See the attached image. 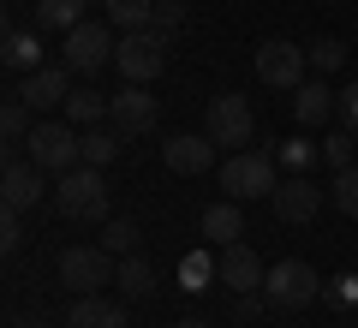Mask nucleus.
<instances>
[{"mask_svg":"<svg viewBox=\"0 0 358 328\" xmlns=\"http://www.w3.org/2000/svg\"><path fill=\"white\" fill-rule=\"evenodd\" d=\"M54 209H60L66 221H108V173L78 162L72 173H60V185H54Z\"/></svg>","mask_w":358,"mask_h":328,"instance_id":"1","label":"nucleus"},{"mask_svg":"<svg viewBox=\"0 0 358 328\" xmlns=\"http://www.w3.org/2000/svg\"><path fill=\"white\" fill-rule=\"evenodd\" d=\"M30 162L48 167V173H72L78 162H84V131L66 126V120H36V131L24 138Z\"/></svg>","mask_w":358,"mask_h":328,"instance_id":"2","label":"nucleus"},{"mask_svg":"<svg viewBox=\"0 0 358 328\" xmlns=\"http://www.w3.org/2000/svg\"><path fill=\"white\" fill-rule=\"evenodd\" d=\"M275 155L268 150H233L227 162H221V191H227V197H268V191L281 185V179H275Z\"/></svg>","mask_w":358,"mask_h":328,"instance_id":"3","label":"nucleus"},{"mask_svg":"<svg viewBox=\"0 0 358 328\" xmlns=\"http://www.w3.org/2000/svg\"><path fill=\"white\" fill-rule=\"evenodd\" d=\"M114 66L126 72V84H155L167 72V36L162 30H126L114 48Z\"/></svg>","mask_w":358,"mask_h":328,"instance_id":"4","label":"nucleus"},{"mask_svg":"<svg viewBox=\"0 0 358 328\" xmlns=\"http://www.w3.org/2000/svg\"><path fill=\"white\" fill-rule=\"evenodd\" d=\"M317 292H322V275H317L310 263H299V257L275 263V269H268V280H263V299L281 304V311H305Z\"/></svg>","mask_w":358,"mask_h":328,"instance_id":"5","label":"nucleus"},{"mask_svg":"<svg viewBox=\"0 0 358 328\" xmlns=\"http://www.w3.org/2000/svg\"><path fill=\"white\" fill-rule=\"evenodd\" d=\"M114 48H120V42L108 36V24H90V18H84L78 30L60 36V66H72L78 78H90V72H102V66L114 60Z\"/></svg>","mask_w":358,"mask_h":328,"instance_id":"6","label":"nucleus"},{"mask_svg":"<svg viewBox=\"0 0 358 328\" xmlns=\"http://www.w3.org/2000/svg\"><path fill=\"white\" fill-rule=\"evenodd\" d=\"M114 275H120V263L102 245H72V251H60V287H72V292H102Z\"/></svg>","mask_w":358,"mask_h":328,"instance_id":"7","label":"nucleus"},{"mask_svg":"<svg viewBox=\"0 0 358 328\" xmlns=\"http://www.w3.org/2000/svg\"><path fill=\"white\" fill-rule=\"evenodd\" d=\"M203 131L215 143H227V150H245L251 143V131H257V114H251V101L245 96H209V114H203Z\"/></svg>","mask_w":358,"mask_h":328,"instance_id":"8","label":"nucleus"},{"mask_svg":"<svg viewBox=\"0 0 358 328\" xmlns=\"http://www.w3.org/2000/svg\"><path fill=\"white\" fill-rule=\"evenodd\" d=\"M305 66H310V54L299 48V42H263L257 48V78H263L268 90H299L305 84Z\"/></svg>","mask_w":358,"mask_h":328,"instance_id":"9","label":"nucleus"},{"mask_svg":"<svg viewBox=\"0 0 358 328\" xmlns=\"http://www.w3.org/2000/svg\"><path fill=\"white\" fill-rule=\"evenodd\" d=\"M155 120H162V108H155L150 84H126L114 101H108V126L126 131V138H143V131H155Z\"/></svg>","mask_w":358,"mask_h":328,"instance_id":"10","label":"nucleus"},{"mask_svg":"<svg viewBox=\"0 0 358 328\" xmlns=\"http://www.w3.org/2000/svg\"><path fill=\"white\" fill-rule=\"evenodd\" d=\"M215 150H221V143L209 138V131H179V138L162 143V162L173 167L179 179H197V173H209V167H215Z\"/></svg>","mask_w":358,"mask_h":328,"instance_id":"11","label":"nucleus"},{"mask_svg":"<svg viewBox=\"0 0 358 328\" xmlns=\"http://www.w3.org/2000/svg\"><path fill=\"white\" fill-rule=\"evenodd\" d=\"M268 203H275V215H281L287 227H305L310 215L322 209V191H317V179H310V173H287L281 185L268 191Z\"/></svg>","mask_w":358,"mask_h":328,"instance_id":"12","label":"nucleus"},{"mask_svg":"<svg viewBox=\"0 0 358 328\" xmlns=\"http://www.w3.org/2000/svg\"><path fill=\"white\" fill-rule=\"evenodd\" d=\"M42 197H54V185H48V167H36V162H13L6 167V179H0V203L6 209H36Z\"/></svg>","mask_w":358,"mask_h":328,"instance_id":"13","label":"nucleus"},{"mask_svg":"<svg viewBox=\"0 0 358 328\" xmlns=\"http://www.w3.org/2000/svg\"><path fill=\"white\" fill-rule=\"evenodd\" d=\"M72 66H36V72H24V84H18V96H24L30 101V108H36V114H42V108H66V96H72Z\"/></svg>","mask_w":358,"mask_h":328,"instance_id":"14","label":"nucleus"},{"mask_svg":"<svg viewBox=\"0 0 358 328\" xmlns=\"http://www.w3.org/2000/svg\"><path fill=\"white\" fill-rule=\"evenodd\" d=\"M268 280V269L257 263L251 245H221V287L227 292H257Z\"/></svg>","mask_w":358,"mask_h":328,"instance_id":"15","label":"nucleus"},{"mask_svg":"<svg viewBox=\"0 0 358 328\" xmlns=\"http://www.w3.org/2000/svg\"><path fill=\"white\" fill-rule=\"evenodd\" d=\"M66 328H126V304L102 299V292H78L66 311Z\"/></svg>","mask_w":358,"mask_h":328,"instance_id":"16","label":"nucleus"},{"mask_svg":"<svg viewBox=\"0 0 358 328\" xmlns=\"http://www.w3.org/2000/svg\"><path fill=\"white\" fill-rule=\"evenodd\" d=\"M334 114H341V96H334L322 78H317V84H299V90H293V120H299V126H329Z\"/></svg>","mask_w":358,"mask_h":328,"instance_id":"17","label":"nucleus"},{"mask_svg":"<svg viewBox=\"0 0 358 328\" xmlns=\"http://www.w3.org/2000/svg\"><path fill=\"white\" fill-rule=\"evenodd\" d=\"M179 287H185V292L221 287V251H215V245H197V251L179 257Z\"/></svg>","mask_w":358,"mask_h":328,"instance_id":"18","label":"nucleus"},{"mask_svg":"<svg viewBox=\"0 0 358 328\" xmlns=\"http://www.w3.org/2000/svg\"><path fill=\"white\" fill-rule=\"evenodd\" d=\"M203 239L215 245H239L245 239V215H239V197H221V203H209L203 209Z\"/></svg>","mask_w":358,"mask_h":328,"instance_id":"19","label":"nucleus"},{"mask_svg":"<svg viewBox=\"0 0 358 328\" xmlns=\"http://www.w3.org/2000/svg\"><path fill=\"white\" fill-rule=\"evenodd\" d=\"M108 101L114 96H102V90H72V96H66V126H78V131H90V126H102L108 120Z\"/></svg>","mask_w":358,"mask_h":328,"instance_id":"20","label":"nucleus"},{"mask_svg":"<svg viewBox=\"0 0 358 328\" xmlns=\"http://www.w3.org/2000/svg\"><path fill=\"white\" fill-rule=\"evenodd\" d=\"M0 60L13 66V72H36V66H48V60H42V36H36V30H6Z\"/></svg>","mask_w":358,"mask_h":328,"instance_id":"21","label":"nucleus"},{"mask_svg":"<svg viewBox=\"0 0 358 328\" xmlns=\"http://www.w3.org/2000/svg\"><path fill=\"white\" fill-rule=\"evenodd\" d=\"M114 287L126 292V299H150L155 292V269H150V257H120V275H114Z\"/></svg>","mask_w":358,"mask_h":328,"instance_id":"22","label":"nucleus"},{"mask_svg":"<svg viewBox=\"0 0 358 328\" xmlns=\"http://www.w3.org/2000/svg\"><path fill=\"white\" fill-rule=\"evenodd\" d=\"M84 24V0H36V30H78Z\"/></svg>","mask_w":358,"mask_h":328,"instance_id":"23","label":"nucleus"},{"mask_svg":"<svg viewBox=\"0 0 358 328\" xmlns=\"http://www.w3.org/2000/svg\"><path fill=\"white\" fill-rule=\"evenodd\" d=\"M120 143H126V131H114V126H90L84 131V167H108L120 155Z\"/></svg>","mask_w":358,"mask_h":328,"instance_id":"24","label":"nucleus"},{"mask_svg":"<svg viewBox=\"0 0 358 328\" xmlns=\"http://www.w3.org/2000/svg\"><path fill=\"white\" fill-rule=\"evenodd\" d=\"M275 162H281L287 173H310V167L322 162V143H305V138H287V143H275Z\"/></svg>","mask_w":358,"mask_h":328,"instance_id":"25","label":"nucleus"},{"mask_svg":"<svg viewBox=\"0 0 358 328\" xmlns=\"http://www.w3.org/2000/svg\"><path fill=\"white\" fill-rule=\"evenodd\" d=\"M30 114H36V108H30V101L13 90V96H6V108H0V131H6L13 143H24L30 131H36V126H30Z\"/></svg>","mask_w":358,"mask_h":328,"instance_id":"26","label":"nucleus"},{"mask_svg":"<svg viewBox=\"0 0 358 328\" xmlns=\"http://www.w3.org/2000/svg\"><path fill=\"white\" fill-rule=\"evenodd\" d=\"M102 6L120 30H150V13H155V0H102Z\"/></svg>","mask_w":358,"mask_h":328,"instance_id":"27","label":"nucleus"},{"mask_svg":"<svg viewBox=\"0 0 358 328\" xmlns=\"http://www.w3.org/2000/svg\"><path fill=\"white\" fill-rule=\"evenodd\" d=\"M102 251L131 257V251H138V221H114V215H108V221H102Z\"/></svg>","mask_w":358,"mask_h":328,"instance_id":"28","label":"nucleus"},{"mask_svg":"<svg viewBox=\"0 0 358 328\" xmlns=\"http://www.w3.org/2000/svg\"><path fill=\"white\" fill-rule=\"evenodd\" d=\"M352 150H358V131H329V138H322V162L334 167V173H341V167H352Z\"/></svg>","mask_w":358,"mask_h":328,"instance_id":"29","label":"nucleus"},{"mask_svg":"<svg viewBox=\"0 0 358 328\" xmlns=\"http://www.w3.org/2000/svg\"><path fill=\"white\" fill-rule=\"evenodd\" d=\"M310 66H317V72L322 78H329V72H341V66H346V42H334V36H322V42H310Z\"/></svg>","mask_w":358,"mask_h":328,"instance_id":"30","label":"nucleus"},{"mask_svg":"<svg viewBox=\"0 0 358 328\" xmlns=\"http://www.w3.org/2000/svg\"><path fill=\"white\" fill-rule=\"evenodd\" d=\"M334 209L358 221V167H341V173H334Z\"/></svg>","mask_w":358,"mask_h":328,"instance_id":"31","label":"nucleus"},{"mask_svg":"<svg viewBox=\"0 0 358 328\" xmlns=\"http://www.w3.org/2000/svg\"><path fill=\"white\" fill-rule=\"evenodd\" d=\"M150 30H162V36L185 30V6H179V0H155V13H150Z\"/></svg>","mask_w":358,"mask_h":328,"instance_id":"32","label":"nucleus"},{"mask_svg":"<svg viewBox=\"0 0 358 328\" xmlns=\"http://www.w3.org/2000/svg\"><path fill=\"white\" fill-rule=\"evenodd\" d=\"M18 245H24V215L6 209L0 215V251H18Z\"/></svg>","mask_w":358,"mask_h":328,"instance_id":"33","label":"nucleus"},{"mask_svg":"<svg viewBox=\"0 0 358 328\" xmlns=\"http://www.w3.org/2000/svg\"><path fill=\"white\" fill-rule=\"evenodd\" d=\"M329 304L352 311V304H358V275H341V280H334V287H329Z\"/></svg>","mask_w":358,"mask_h":328,"instance_id":"34","label":"nucleus"},{"mask_svg":"<svg viewBox=\"0 0 358 328\" xmlns=\"http://www.w3.org/2000/svg\"><path fill=\"white\" fill-rule=\"evenodd\" d=\"M341 126H346V131H358V84H346V90H341Z\"/></svg>","mask_w":358,"mask_h":328,"instance_id":"35","label":"nucleus"},{"mask_svg":"<svg viewBox=\"0 0 358 328\" xmlns=\"http://www.w3.org/2000/svg\"><path fill=\"white\" fill-rule=\"evenodd\" d=\"M173 328H209V322H203V316H185V322H173Z\"/></svg>","mask_w":358,"mask_h":328,"instance_id":"36","label":"nucleus"},{"mask_svg":"<svg viewBox=\"0 0 358 328\" xmlns=\"http://www.w3.org/2000/svg\"><path fill=\"white\" fill-rule=\"evenodd\" d=\"M13 328H30V322H13Z\"/></svg>","mask_w":358,"mask_h":328,"instance_id":"37","label":"nucleus"}]
</instances>
